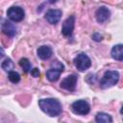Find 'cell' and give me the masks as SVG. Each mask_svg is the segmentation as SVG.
Segmentation results:
<instances>
[{"label":"cell","instance_id":"obj_1","mask_svg":"<svg viewBox=\"0 0 123 123\" xmlns=\"http://www.w3.org/2000/svg\"><path fill=\"white\" fill-rule=\"evenodd\" d=\"M40 110L51 117L59 116L62 111L61 102L56 98H43L38 100Z\"/></svg>","mask_w":123,"mask_h":123},{"label":"cell","instance_id":"obj_2","mask_svg":"<svg viewBox=\"0 0 123 123\" xmlns=\"http://www.w3.org/2000/svg\"><path fill=\"white\" fill-rule=\"evenodd\" d=\"M119 73L116 70H108L104 73L102 79L100 80V87L101 88H109L113 86L118 83Z\"/></svg>","mask_w":123,"mask_h":123},{"label":"cell","instance_id":"obj_3","mask_svg":"<svg viewBox=\"0 0 123 123\" xmlns=\"http://www.w3.org/2000/svg\"><path fill=\"white\" fill-rule=\"evenodd\" d=\"M64 65L59 62V61H54L51 63L50 68L46 71V78L50 82H56L59 80L61 73L63 71Z\"/></svg>","mask_w":123,"mask_h":123},{"label":"cell","instance_id":"obj_4","mask_svg":"<svg viewBox=\"0 0 123 123\" xmlns=\"http://www.w3.org/2000/svg\"><path fill=\"white\" fill-rule=\"evenodd\" d=\"M73 62H74L75 67L81 72L87 70L91 66V61L86 53H79L74 58Z\"/></svg>","mask_w":123,"mask_h":123},{"label":"cell","instance_id":"obj_5","mask_svg":"<svg viewBox=\"0 0 123 123\" xmlns=\"http://www.w3.org/2000/svg\"><path fill=\"white\" fill-rule=\"evenodd\" d=\"M71 110L74 113L86 115L90 111V106L86 100H77L71 104Z\"/></svg>","mask_w":123,"mask_h":123},{"label":"cell","instance_id":"obj_6","mask_svg":"<svg viewBox=\"0 0 123 123\" xmlns=\"http://www.w3.org/2000/svg\"><path fill=\"white\" fill-rule=\"evenodd\" d=\"M7 16L9 19H11L13 22H20L25 17V12L21 7L12 6V7L8 9Z\"/></svg>","mask_w":123,"mask_h":123},{"label":"cell","instance_id":"obj_7","mask_svg":"<svg viewBox=\"0 0 123 123\" xmlns=\"http://www.w3.org/2000/svg\"><path fill=\"white\" fill-rule=\"evenodd\" d=\"M77 81H78V77L75 74H71L68 75L67 77H65L60 84V86L65 90L68 91H74L76 88V85H77Z\"/></svg>","mask_w":123,"mask_h":123},{"label":"cell","instance_id":"obj_8","mask_svg":"<svg viewBox=\"0 0 123 123\" xmlns=\"http://www.w3.org/2000/svg\"><path fill=\"white\" fill-rule=\"evenodd\" d=\"M74 26H75V16L70 15L62 23V34L66 37H71L72 33H73V30H74Z\"/></svg>","mask_w":123,"mask_h":123},{"label":"cell","instance_id":"obj_9","mask_svg":"<svg viewBox=\"0 0 123 123\" xmlns=\"http://www.w3.org/2000/svg\"><path fill=\"white\" fill-rule=\"evenodd\" d=\"M62 12L59 9H49L46 12L44 17H45V19L48 23L55 25L60 21V19L62 17Z\"/></svg>","mask_w":123,"mask_h":123},{"label":"cell","instance_id":"obj_10","mask_svg":"<svg viewBox=\"0 0 123 123\" xmlns=\"http://www.w3.org/2000/svg\"><path fill=\"white\" fill-rule=\"evenodd\" d=\"M110 16H111V12L105 6L99 7L96 10V12H95V18H96V21L98 23H104V22H106L110 18Z\"/></svg>","mask_w":123,"mask_h":123},{"label":"cell","instance_id":"obj_11","mask_svg":"<svg viewBox=\"0 0 123 123\" xmlns=\"http://www.w3.org/2000/svg\"><path fill=\"white\" fill-rule=\"evenodd\" d=\"M1 28H2V31H3V33L6 35V36H8V37H13L15 35H16V27L12 23V22H10V21H8V20H3L2 21V25H1Z\"/></svg>","mask_w":123,"mask_h":123},{"label":"cell","instance_id":"obj_12","mask_svg":"<svg viewBox=\"0 0 123 123\" xmlns=\"http://www.w3.org/2000/svg\"><path fill=\"white\" fill-rule=\"evenodd\" d=\"M37 57L43 61L49 60L53 55V50L49 45H41L37 50Z\"/></svg>","mask_w":123,"mask_h":123},{"label":"cell","instance_id":"obj_13","mask_svg":"<svg viewBox=\"0 0 123 123\" xmlns=\"http://www.w3.org/2000/svg\"><path fill=\"white\" fill-rule=\"evenodd\" d=\"M111 56L113 60L122 62L123 61V44H115L111 50Z\"/></svg>","mask_w":123,"mask_h":123},{"label":"cell","instance_id":"obj_14","mask_svg":"<svg viewBox=\"0 0 123 123\" xmlns=\"http://www.w3.org/2000/svg\"><path fill=\"white\" fill-rule=\"evenodd\" d=\"M96 123H112V117L106 112H98L95 116Z\"/></svg>","mask_w":123,"mask_h":123},{"label":"cell","instance_id":"obj_15","mask_svg":"<svg viewBox=\"0 0 123 123\" xmlns=\"http://www.w3.org/2000/svg\"><path fill=\"white\" fill-rule=\"evenodd\" d=\"M19 65L20 67L23 69V71L25 73H28L29 71H31L32 69V63L30 62V61L27 58H21L19 60Z\"/></svg>","mask_w":123,"mask_h":123},{"label":"cell","instance_id":"obj_16","mask_svg":"<svg viewBox=\"0 0 123 123\" xmlns=\"http://www.w3.org/2000/svg\"><path fill=\"white\" fill-rule=\"evenodd\" d=\"M13 62H12V60L10 59V58H7L6 60H4L3 62H2V63H1V67L5 70V71H8V72H11V71H12V69H13Z\"/></svg>","mask_w":123,"mask_h":123},{"label":"cell","instance_id":"obj_17","mask_svg":"<svg viewBox=\"0 0 123 123\" xmlns=\"http://www.w3.org/2000/svg\"><path fill=\"white\" fill-rule=\"evenodd\" d=\"M8 78H9V80H10L12 84H17V83H19V81H20V75H19L17 72L13 71V70L11 71V72H9Z\"/></svg>","mask_w":123,"mask_h":123},{"label":"cell","instance_id":"obj_18","mask_svg":"<svg viewBox=\"0 0 123 123\" xmlns=\"http://www.w3.org/2000/svg\"><path fill=\"white\" fill-rule=\"evenodd\" d=\"M31 75L33 76V77H35V78H37V77H38L39 76V70H38V68H34V69H32L31 70Z\"/></svg>","mask_w":123,"mask_h":123},{"label":"cell","instance_id":"obj_19","mask_svg":"<svg viewBox=\"0 0 123 123\" xmlns=\"http://www.w3.org/2000/svg\"><path fill=\"white\" fill-rule=\"evenodd\" d=\"M120 112L123 114V106H122V108H121V110H120Z\"/></svg>","mask_w":123,"mask_h":123}]
</instances>
